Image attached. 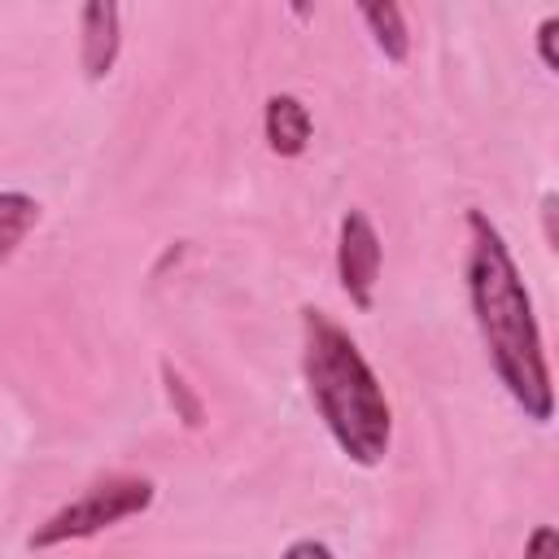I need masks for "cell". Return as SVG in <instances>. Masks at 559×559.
Returning a JSON list of instances; mask_svg holds the SVG:
<instances>
[{
    "instance_id": "cell-6",
    "label": "cell",
    "mask_w": 559,
    "mask_h": 559,
    "mask_svg": "<svg viewBox=\"0 0 559 559\" xmlns=\"http://www.w3.org/2000/svg\"><path fill=\"white\" fill-rule=\"evenodd\" d=\"M262 131H266L271 153H280V157H297V153H306V144H310V109H306L297 96L280 92V96L266 100Z\"/></svg>"
},
{
    "instance_id": "cell-4",
    "label": "cell",
    "mask_w": 559,
    "mask_h": 559,
    "mask_svg": "<svg viewBox=\"0 0 559 559\" xmlns=\"http://www.w3.org/2000/svg\"><path fill=\"white\" fill-rule=\"evenodd\" d=\"M336 275L345 297L358 310H371L376 284H380V236L362 210H345L341 236H336Z\"/></svg>"
},
{
    "instance_id": "cell-5",
    "label": "cell",
    "mask_w": 559,
    "mask_h": 559,
    "mask_svg": "<svg viewBox=\"0 0 559 559\" xmlns=\"http://www.w3.org/2000/svg\"><path fill=\"white\" fill-rule=\"evenodd\" d=\"M122 13L118 4L109 0H92L83 9V39H79V61H83V74L87 79H105L118 61V48H122V31H118Z\"/></svg>"
},
{
    "instance_id": "cell-7",
    "label": "cell",
    "mask_w": 559,
    "mask_h": 559,
    "mask_svg": "<svg viewBox=\"0 0 559 559\" xmlns=\"http://www.w3.org/2000/svg\"><path fill=\"white\" fill-rule=\"evenodd\" d=\"M358 17L371 26L376 48H380L389 61H406V52H411V35H406V17H402L397 4H389V0H384V4H362Z\"/></svg>"
},
{
    "instance_id": "cell-3",
    "label": "cell",
    "mask_w": 559,
    "mask_h": 559,
    "mask_svg": "<svg viewBox=\"0 0 559 559\" xmlns=\"http://www.w3.org/2000/svg\"><path fill=\"white\" fill-rule=\"evenodd\" d=\"M153 502V480L144 476H114V480H100L92 489H83L74 502H66L61 511H52L35 533H31V550H48V546H61V542H79V537H92L100 528H114L140 511H148Z\"/></svg>"
},
{
    "instance_id": "cell-1",
    "label": "cell",
    "mask_w": 559,
    "mask_h": 559,
    "mask_svg": "<svg viewBox=\"0 0 559 559\" xmlns=\"http://www.w3.org/2000/svg\"><path fill=\"white\" fill-rule=\"evenodd\" d=\"M467 297L476 328L485 336L489 362L515 406H524L528 419L546 424L555 411V389H550V367L542 349V332L533 319L528 288L520 280V266L502 240V231L480 214L467 210Z\"/></svg>"
},
{
    "instance_id": "cell-2",
    "label": "cell",
    "mask_w": 559,
    "mask_h": 559,
    "mask_svg": "<svg viewBox=\"0 0 559 559\" xmlns=\"http://www.w3.org/2000/svg\"><path fill=\"white\" fill-rule=\"evenodd\" d=\"M301 332H306L301 367L319 419L354 463L376 467L393 437V411L371 362L362 358L354 336L341 323H332L323 310H301Z\"/></svg>"
},
{
    "instance_id": "cell-8",
    "label": "cell",
    "mask_w": 559,
    "mask_h": 559,
    "mask_svg": "<svg viewBox=\"0 0 559 559\" xmlns=\"http://www.w3.org/2000/svg\"><path fill=\"white\" fill-rule=\"evenodd\" d=\"M39 223V201L26 192H0V262L17 253L26 231Z\"/></svg>"
},
{
    "instance_id": "cell-10",
    "label": "cell",
    "mask_w": 559,
    "mask_h": 559,
    "mask_svg": "<svg viewBox=\"0 0 559 559\" xmlns=\"http://www.w3.org/2000/svg\"><path fill=\"white\" fill-rule=\"evenodd\" d=\"M555 31H559V17H546L537 26V52H542V66L546 70H559V52H555Z\"/></svg>"
},
{
    "instance_id": "cell-9",
    "label": "cell",
    "mask_w": 559,
    "mask_h": 559,
    "mask_svg": "<svg viewBox=\"0 0 559 559\" xmlns=\"http://www.w3.org/2000/svg\"><path fill=\"white\" fill-rule=\"evenodd\" d=\"M524 559H559V537H555L550 524H537L533 528V537L524 546Z\"/></svg>"
},
{
    "instance_id": "cell-11",
    "label": "cell",
    "mask_w": 559,
    "mask_h": 559,
    "mask_svg": "<svg viewBox=\"0 0 559 559\" xmlns=\"http://www.w3.org/2000/svg\"><path fill=\"white\" fill-rule=\"evenodd\" d=\"M280 559H336V555H332L323 542H314V537H301V542H293V546H288Z\"/></svg>"
}]
</instances>
